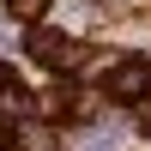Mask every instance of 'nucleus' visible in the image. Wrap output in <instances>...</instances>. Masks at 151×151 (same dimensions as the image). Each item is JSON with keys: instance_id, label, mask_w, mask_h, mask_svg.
<instances>
[{"instance_id": "obj_1", "label": "nucleus", "mask_w": 151, "mask_h": 151, "mask_svg": "<svg viewBox=\"0 0 151 151\" xmlns=\"http://www.w3.org/2000/svg\"><path fill=\"white\" fill-rule=\"evenodd\" d=\"M103 85H109L115 103H145V97H151V55H121V60H109Z\"/></svg>"}, {"instance_id": "obj_2", "label": "nucleus", "mask_w": 151, "mask_h": 151, "mask_svg": "<svg viewBox=\"0 0 151 151\" xmlns=\"http://www.w3.org/2000/svg\"><path fill=\"white\" fill-rule=\"evenodd\" d=\"M24 55H30V60H48V67H55V60L67 55V36H60L55 24H30V30H24Z\"/></svg>"}, {"instance_id": "obj_3", "label": "nucleus", "mask_w": 151, "mask_h": 151, "mask_svg": "<svg viewBox=\"0 0 151 151\" xmlns=\"http://www.w3.org/2000/svg\"><path fill=\"white\" fill-rule=\"evenodd\" d=\"M12 151H60V133L36 127V121H18V127H12Z\"/></svg>"}, {"instance_id": "obj_4", "label": "nucleus", "mask_w": 151, "mask_h": 151, "mask_svg": "<svg viewBox=\"0 0 151 151\" xmlns=\"http://www.w3.org/2000/svg\"><path fill=\"white\" fill-rule=\"evenodd\" d=\"M48 6H55V0H6V12H12L18 24H42V18H48Z\"/></svg>"}, {"instance_id": "obj_5", "label": "nucleus", "mask_w": 151, "mask_h": 151, "mask_svg": "<svg viewBox=\"0 0 151 151\" xmlns=\"http://www.w3.org/2000/svg\"><path fill=\"white\" fill-rule=\"evenodd\" d=\"M133 121H139V133H145V139H151V97H145L139 109H133Z\"/></svg>"}, {"instance_id": "obj_6", "label": "nucleus", "mask_w": 151, "mask_h": 151, "mask_svg": "<svg viewBox=\"0 0 151 151\" xmlns=\"http://www.w3.org/2000/svg\"><path fill=\"white\" fill-rule=\"evenodd\" d=\"M6 85H12V73H6V67H0V91H6Z\"/></svg>"}]
</instances>
